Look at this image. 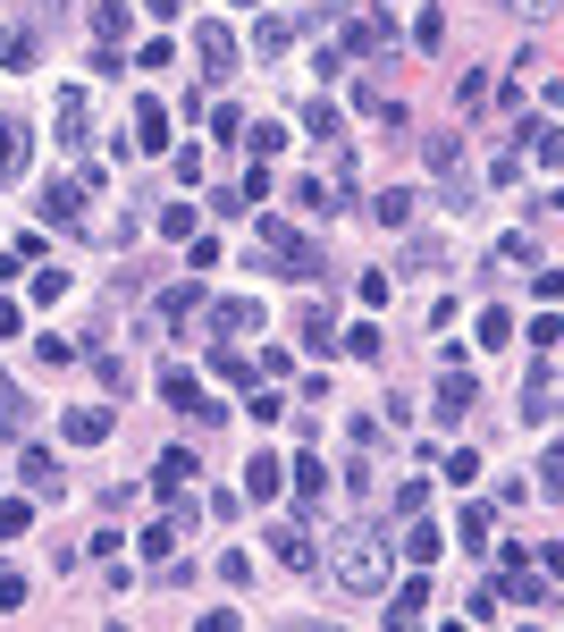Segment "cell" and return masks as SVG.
<instances>
[{
  "label": "cell",
  "mask_w": 564,
  "mask_h": 632,
  "mask_svg": "<svg viewBox=\"0 0 564 632\" xmlns=\"http://www.w3.org/2000/svg\"><path fill=\"white\" fill-rule=\"evenodd\" d=\"M329 573H338V591H354V599H388L396 557H388V539H379V532H338V539H329Z\"/></svg>",
  "instance_id": "1"
},
{
  "label": "cell",
  "mask_w": 564,
  "mask_h": 632,
  "mask_svg": "<svg viewBox=\"0 0 564 632\" xmlns=\"http://www.w3.org/2000/svg\"><path fill=\"white\" fill-rule=\"evenodd\" d=\"M253 270H279V279H320L329 270V253L312 236H295L286 220H261L253 228Z\"/></svg>",
  "instance_id": "2"
},
{
  "label": "cell",
  "mask_w": 564,
  "mask_h": 632,
  "mask_svg": "<svg viewBox=\"0 0 564 632\" xmlns=\"http://www.w3.org/2000/svg\"><path fill=\"white\" fill-rule=\"evenodd\" d=\"M203 329H211V347H236L261 329V295H220V304H203Z\"/></svg>",
  "instance_id": "3"
},
{
  "label": "cell",
  "mask_w": 564,
  "mask_h": 632,
  "mask_svg": "<svg viewBox=\"0 0 564 632\" xmlns=\"http://www.w3.org/2000/svg\"><path fill=\"white\" fill-rule=\"evenodd\" d=\"M236 51H245V42H236V34L220 26V17H203V26H194V60H203V76H236Z\"/></svg>",
  "instance_id": "4"
},
{
  "label": "cell",
  "mask_w": 564,
  "mask_h": 632,
  "mask_svg": "<svg viewBox=\"0 0 564 632\" xmlns=\"http://www.w3.org/2000/svg\"><path fill=\"white\" fill-rule=\"evenodd\" d=\"M160 397H169V413H194V422H220V413H228V405L203 397V379H194L186 363H169V372H160Z\"/></svg>",
  "instance_id": "5"
},
{
  "label": "cell",
  "mask_w": 564,
  "mask_h": 632,
  "mask_svg": "<svg viewBox=\"0 0 564 632\" xmlns=\"http://www.w3.org/2000/svg\"><path fill=\"white\" fill-rule=\"evenodd\" d=\"M471 405H480V379L464 372V354H446V372H439V405H430V413H439V422H464Z\"/></svg>",
  "instance_id": "6"
},
{
  "label": "cell",
  "mask_w": 564,
  "mask_h": 632,
  "mask_svg": "<svg viewBox=\"0 0 564 632\" xmlns=\"http://www.w3.org/2000/svg\"><path fill=\"white\" fill-rule=\"evenodd\" d=\"M110 430H119V405H68L60 413V439L68 447H101Z\"/></svg>",
  "instance_id": "7"
},
{
  "label": "cell",
  "mask_w": 564,
  "mask_h": 632,
  "mask_svg": "<svg viewBox=\"0 0 564 632\" xmlns=\"http://www.w3.org/2000/svg\"><path fill=\"white\" fill-rule=\"evenodd\" d=\"M388 42H396L388 17H345V34H338V51H354V60H388Z\"/></svg>",
  "instance_id": "8"
},
{
  "label": "cell",
  "mask_w": 564,
  "mask_h": 632,
  "mask_svg": "<svg viewBox=\"0 0 564 632\" xmlns=\"http://www.w3.org/2000/svg\"><path fill=\"white\" fill-rule=\"evenodd\" d=\"M17 481H26L34 498H68V481H60V455H51V447H26V455H17Z\"/></svg>",
  "instance_id": "9"
},
{
  "label": "cell",
  "mask_w": 564,
  "mask_h": 632,
  "mask_svg": "<svg viewBox=\"0 0 564 632\" xmlns=\"http://www.w3.org/2000/svg\"><path fill=\"white\" fill-rule=\"evenodd\" d=\"M85 194H94L85 178H60V186L42 194V220H51V228H85Z\"/></svg>",
  "instance_id": "10"
},
{
  "label": "cell",
  "mask_w": 564,
  "mask_h": 632,
  "mask_svg": "<svg viewBox=\"0 0 564 632\" xmlns=\"http://www.w3.org/2000/svg\"><path fill=\"white\" fill-rule=\"evenodd\" d=\"M270 548H279L286 573H312V566H320V548H312V532H304V523H270Z\"/></svg>",
  "instance_id": "11"
},
{
  "label": "cell",
  "mask_w": 564,
  "mask_h": 632,
  "mask_svg": "<svg viewBox=\"0 0 564 632\" xmlns=\"http://www.w3.org/2000/svg\"><path fill=\"white\" fill-rule=\"evenodd\" d=\"M194 313H203V287L177 279V287H169V295L152 304V338H169V329H177V320H194Z\"/></svg>",
  "instance_id": "12"
},
{
  "label": "cell",
  "mask_w": 564,
  "mask_h": 632,
  "mask_svg": "<svg viewBox=\"0 0 564 632\" xmlns=\"http://www.w3.org/2000/svg\"><path fill=\"white\" fill-rule=\"evenodd\" d=\"M413 211H421V194H413V186H379V194H371V220L396 228V236L413 228Z\"/></svg>",
  "instance_id": "13"
},
{
  "label": "cell",
  "mask_w": 564,
  "mask_h": 632,
  "mask_svg": "<svg viewBox=\"0 0 564 632\" xmlns=\"http://www.w3.org/2000/svg\"><path fill=\"white\" fill-rule=\"evenodd\" d=\"M295 34H304V17H261V26H253V60H286Z\"/></svg>",
  "instance_id": "14"
},
{
  "label": "cell",
  "mask_w": 564,
  "mask_h": 632,
  "mask_svg": "<svg viewBox=\"0 0 564 632\" xmlns=\"http://www.w3.org/2000/svg\"><path fill=\"white\" fill-rule=\"evenodd\" d=\"M396 548H405L413 566H439V557H446V532H439V523H421V514H405V539H396Z\"/></svg>",
  "instance_id": "15"
},
{
  "label": "cell",
  "mask_w": 564,
  "mask_h": 632,
  "mask_svg": "<svg viewBox=\"0 0 564 632\" xmlns=\"http://www.w3.org/2000/svg\"><path fill=\"white\" fill-rule=\"evenodd\" d=\"M26 430H34V397L17 379H0V439H26Z\"/></svg>",
  "instance_id": "16"
},
{
  "label": "cell",
  "mask_w": 564,
  "mask_h": 632,
  "mask_svg": "<svg viewBox=\"0 0 564 632\" xmlns=\"http://www.w3.org/2000/svg\"><path fill=\"white\" fill-rule=\"evenodd\" d=\"M177 135H169V110L160 101H135V153H169Z\"/></svg>",
  "instance_id": "17"
},
{
  "label": "cell",
  "mask_w": 564,
  "mask_h": 632,
  "mask_svg": "<svg viewBox=\"0 0 564 632\" xmlns=\"http://www.w3.org/2000/svg\"><path fill=\"white\" fill-rule=\"evenodd\" d=\"M177 539H186V523L169 514V523H144V539H135V548H144V566H177Z\"/></svg>",
  "instance_id": "18"
},
{
  "label": "cell",
  "mask_w": 564,
  "mask_h": 632,
  "mask_svg": "<svg viewBox=\"0 0 564 632\" xmlns=\"http://www.w3.org/2000/svg\"><path fill=\"white\" fill-rule=\"evenodd\" d=\"M279 489H286V464H279V455H253V464H245V498H253V506H270Z\"/></svg>",
  "instance_id": "19"
},
{
  "label": "cell",
  "mask_w": 564,
  "mask_h": 632,
  "mask_svg": "<svg viewBox=\"0 0 564 632\" xmlns=\"http://www.w3.org/2000/svg\"><path fill=\"white\" fill-rule=\"evenodd\" d=\"M26 153H34V135H26V119H0V186L26 169Z\"/></svg>",
  "instance_id": "20"
},
{
  "label": "cell",
  "mask_w": 564,
  "mask_h": 632,
  "mask_svg": "<svg viewBox=\"0 0 564 632\" xmlns=\"http://www.w3.org/2000/svg\"><path fill=\"white\" fill-rule=\"evenodd\" d=\"M152 489H160V498H177V489H194V455H186V447H169V455L152 464Z\"/></svg>",
  "instance_id": "21"
},
{
  "label": "cell",
  "mask_w": 564,
  "mask_h": 632,
  "mask_svg": "<svg viewBox=\"0 0 564 632\" xmlns=\"http://www.w3.org/2000/svg\"><path fill=\"white\" fill-rule=\"evenodd\" d=\"M34 68V26H0V76H26Z\"/></svg>",
  "instance_id": "22"
},
{
  "label": "cell",
  "mask_w": 564,
  "mask_h": 632,
  "mask_svg": "<svg viewBox=\"0 0 564 632\" xmlns=\"http://www.w3.org/2000/svg\"><path fill=\"white\" fill-rule=\"evenodd\" d=\"M430 616V582L413 573V582H396V607H388V624H421Z\"/></svg>",
  "instance_id": "23"
},
{
  "label": "cell",
  "mask_w": 564,
  "mask_h": 632,
  "mask_svg": "<svg viewBox=\"0 0 564 632\" xmlns=\"http://www.w3.org/2000/svg\"><path fill=\"white\" fill-rule=\"evenodd\" d=\"M523 413L531 422H556V372L539 363V379H523Z\"/></svg>",
  "instance_id": "24"
},
{
  "label": "cell",
  "mask_w": 564,
  "mask_h": 632,
  "mask_svg": "<svg viewBox=\"0 0 564 632\" xmlns=\"http://www.w3.org/2000/svg\"><path fill=\"white\" fill-rule=\"evenodd\" d=\"M286 481H295V498H304V506L329 498V473H320V455H295V464H286Z\"/></svg>",
  "instance_id": "25"
},
{
  "label": "cell",
  "mask_w": 564,
  "mask_h": 632,
  "mask_svg": "<svg viewBox=\"0 0 564 632\" xmlns=\"http://www.w3.org/2000/svg\"><path fill=\"white\" fill-rule=\"evenodd\" d=\"M51 126H60V153H76V144H85V94H60Z\"/></svg>",
  "instance_id": "26"
},
{
  "label": "cell",
  "mask_w": 564,
  "mask_h": 632,
  "mask_svg": "<svg viewBox=\"0 0 564 632\" xmlns=\"http://www.w3.org/2000/svg\"><path fill=\"white\" fill-rule=\"evenodd\" d=\"M304 126H312L320 144H338V135H345V110H338L329 94H320V101H304Z\"/></svg>",
  "instance_id": "27"
},
{
  "label": "cell",
  "mask_w": 564,
  "mask_h": 632,
  "mask_svg": "<svg viewBox=\"0 0 564 632\" xmlns=\"http://www.w3.org/2000/svg\"><path fill=\"white\" fill-rule=\"evenodd\" d=\"M304 347H312V354H338V320L320 313V304L304 313Z\"/></svg>",
  "instance_id": "28"
},
{
  "label": "cell",
  "mask_w": 564,
  "mask_h": 632,
  "mask_svg": "<svg viewBox=\"0 0 564 632\" xmlns=\"http://www.w3.org/2000/svg\"><path fill=\"white\" fill-rule=\"evenodd\" d=\"M211 372H220V379H236V388H253V379H261V372H253V363H245L236 347H211Z\"/></svg>",
  "instance_id": "29"
},
{
  "label": "cell",
  "mask_w": 564,
  "mask_h": 632,
  "mask_svg": "<svg viewBox=\"0 0 564 632\" xmlns=\"http://www.w3.org/2000/svg\"><path fill=\"white\" fill-rule=\"evenodd\" d=\"M439 473H446V489H471V481H480V455H471V447H455Z\"/></svg>",
  "instance_id": "30"
},
{
  "label": "cell",
  "mask_w": 564,
  "mask_h": 632,
  "mask_svg": "<svg viewBox=\"0 0 564 632\" xmlns=\"http://www.w3.org/2000/svg\"><path fill=\"white\" fill-rule=\"evenodd\" d=\"M446 539H464V548H489V506H464V523H455Z\"/></svg>",
  "instance_id": "31"
},
{
  "label": "cell",
  "mask_w": 564,
  "mask_h": 632,
  "mask_svg": "<svg viewBox=\"0 0 564 632\" xmlns=\"http://www.w3.org/2000/svg\"><path fill=\"white\" fill-rule=\"evenodd\" d=\"M338 347H345V354H363V363H379V354H388V347H379V329H371V320H363V329H338Z\"/></svg>",
  "instance_id": "32"
},
{
  "label": "cell",
  "mask_w": 564,
  "mask_h": 632,
  "mask_svg": "<svg viewBox=\"0 0 564 632\" xmlns=\"http://www.w3.org/2000/svg\"><path fill=\"white\" fill-rule=\"evenodd\" d=\"M94 34H101V42H119V34H126V0H94Z\"/></svg>",
  "instance_id": "33"
},
{
  "label": "cell",
  "mask_w": 564,
  "mask_h": 632,
  "mask_svg": "<svg viewBox=\"0 0 564 632\" xmlns=\"http://www.w3.org/2000/svg\"><path fill=\"white\" fill-rule=\"evenodd\" d=\"M413 42H421V51H439V42H446V9H421V17H413Z\"/></svg>",
  "instance_id": "34"
},
{
  "label": "cell",
  "mask_w": 564,
  "mask_h": 632,
  "mask_svg": "<svg viewBox=\"0 0 564 632\" xmlns=\"http://www.w3.org/2000/svg\"><path fill=\"white\" fill-rule=\"evenodd\" d=\"M480 347H514V313L489 304V313H480Z\"/></svg>",
  "instance_id": "35"
},
{
  "label": "cell",
  "mask_w": 564,
  "mask_h": 632,
  "mask_svg": "<svg viewBox=\"0 0 564 632\" xmlns=\"http://www.w3.org/2000/svg\"><path fill=\"white\" fill-rule=\"evenodd\" d=\"M556 489H564V455H556V447H539V498H556Z\"/></svg>",
  "instance_id": "36"
},
{
  "label": "cell",
  "mask_w": 564,
  "mask_h": 632,
  "mask_svg": "<svg viewBox=\"0 0 564 632\" xmlns=\"http://www.w3.org/2000/svg\"><path fill=\"white\" fill-rule=\"evenodd\" d=\"M354 295H363V304H371V313H379V304L396 295V279H388V270H363V287H354Z\"/></svg>",
  "instance_id": "37"
},
{
  "label": "cell",
  "mask_w": 564,
  "mask_h": 632,
  "mask_svg": "<svg viewBox=\"0 0 564 632\" xmlns=\"http://www.w3.org/2000/svg\"><path fill=\"white\" fill-rule=\"evenodd\" d=\"M220 582H228V591H245V582H253V557H245V548H228V557H220Z\"/></svg>",
  "instance_id": "38"
},
{
  "label": "cell",
  "mask_w": 564,
  "mask_h": 632,
  "mask_svg": "<svg viewBox=\"0 0 564 632\" xmlns=\"http://www.w3.org/2000/svg\"><path fill=\"white\" fill-rule=\"evenodd\" d=\"M245 144H253V153H261V160H270V153H279V144H286V126H270V119H261V126H245Z\"/></svg>",
  "instance_id": "39"
},
{
  "label": "cell",
  "mask_w": 564,
  "mask_h": 632,
  "mask_svg": "<svg viewBox=\"0 0 564 632\" xmlns=\"http://www.w3.org/2000/svg\"><path fill=\"white\" fill-rule=\"evenodd\" d=\"M26 523H34V506H17V498L0 506V539H26Z\"/></svg>",
  "instance_id": "40"
},
{
  "label": "cell",
  "mask_w": 564,
  "mask_h": 632,
  "mask_svg": "<svg viewBox=\"0 0 564 632\" xmlns=\"http://www.w3.org/2000/svg\"><path fill=\"white\" fill-rule=\"evenodd\" d=\"M245 413H253V422H261V430H270V422H279L286 405H279V397H270V388H261V379H253V405H245Z\"/></svg>",
  "instance_id": "41"
},
{
  "label": "cell",
  "mask_w": 564,
  "mask_h": 632,
  "mask_svg": "<svg viewBox=\"0 0 564 632\" xmlns=\"http://www.w3.org/2000/svg\"><path fill=\"white\" fill-rule=\"evenodd\" d=\"M489 178H498V186H514V178H523V144H505V153L489 160Z\"/></svg>",
  "instance_id": "42"
},
{
  "label": "cell",
  "mask_w": 564,
  "mask_h": 632,
  "mask_svg": "<svg viewBox=\"0 0 564 632\" xmlns=\"http://www.w3.org/2000/svg\"><path fill=\"white\" fill-rule=\"evenodd\" d=\"M211 126H220L228 144H245V110H236V101H220V110H211Z\"/></svg>",
  "instance_id": "43"
},
{
  "label": "cell",
  "mask_w": 564,
  "mask_h": 632,
  "mask_svg": "<svg viewBox=\"0 0 564 632\" xmlns=\"http://www.w3.org/2000/svg\"><path fill=\"white\" fill-rule=\"evenodd\" d=\"M160 236H194V203H169L160 211Z\"/></svg>",
  "instance_id": "44"
},
{
  "label": "cell",
  "mask_w": 564,
  "mask_h": 632,
  "mask_svg": "<svg viewBox=\"0 0 564 632\" xmlns=\"http://www.w3.org/2000/svg\"><path fill=\"white\" fill-rule=\"evenodd\" d=\"M421 498H430V481H396V498H388V506H396V514H421Z\"/></svg>",
  "instance_id": "45"
},
{
  "label": "cell",
  "mask_w": 564,
  "mask_h": 632,
  "mask_svg": "<svg viewBox=\"0 0 564 632\" xmlns=\"http://www.w3.org/2000/svg\"><path fill=\"white\" fill-rule=\"evenodd\" d=\"M94 379L101 388H126V354H94Z\"/></svg>",
  "instance_id": "46"
},
{
  "label": "cell",
  "mask_w": 564,
  "mask_h": 632,
  "mask_svg": "<svg viewBox=\"0 0 564 632\" xmlns=\"http://www.w3.org/2000/svg\"><path fill=\"white\" fill-rule=\"evenodd\" d=\"M498 9H523V17H548V0H498Z\"/></svg>",
  "instance_id": "47"
},
{
  "label": "cell",
  "mask_w": 564,
  "mask_h": 632,
  "mask_svg": "<svg viewBox=\"0 0 564 632\" xmlns=\"http://www.w3.org/2000/svg\"><path fill=\"white\" fill-rule=\"evenodd\" d=\"M144 9H152V17H177V9H186V0H144Z\"/></svg>",
  "instance_id": "48"
},
{
  "label": "cell",
  "mask_w": 564,
  "mask_h": 632,
  "mask_svg": "<svg viewBox=\"0 0 564 632\" xmlns=\"http://www.w3.org/2000/svg\"><path fill=\"white\" fill-rule=\"evenodd\" d=\"M245 9H261V0H245Z\"/></svg>",
  "instance_id": "49"
}]
</instances>
